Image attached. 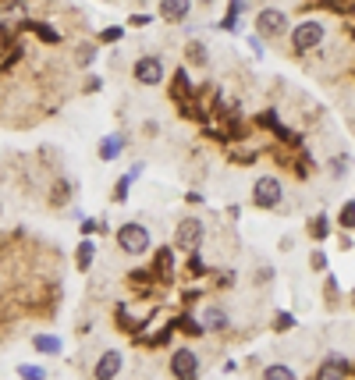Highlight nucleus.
<instances>
[{
	"label": "nucleus",
	"mask_w": 355,
	"mask_h": 380,
	"mask_svg": "<svg viewBox=\"0 0 355 380\" xmlns=\"http://www.w3.org/2000/svg\"><path fill=\"white\" fill-rule=\"evenodd\" d=\"M0 47H4V43H0Z\"/></svg>",
	"instance_id": "obj_31"
},
{
	"label": "nucleus",
	"mask_w": 355,
	"mask_h": 380,
	"mask_svg": "<svg viewBox=\"0 0 355 380\" xmlns=\"http://www.w3.org/2000/svg\"><path fill=\"white\" fill-rule=\"evenodd\" d=\"M157 273H160V281H171V273H174L171 249H160V252H157Z\"/></svg>",
	"instance_id": "obj_15"
},
{
	"label": "nucleus",
	"mask_w": 355,
	"mask_h": 380,
	"mask_svg": "<svg viewBox=\"0 0 355 380\" xmlns=\"http://www.w3.org/2000/svg\"><path fill=\"white\" fill-rule=\"evenodd\" d=\"M330 171L338 175V178H341V175H348V157H338V160H334V167H330Z\"/></svg>",
	"instance_id": "obj_26"
},
{
	"label": "nucleus",
	"mask_w": 355,
	"mask_h": 380,
	"mask_svg": "<svg viewBox=\"0 0 355 380\" xmlns=\"http://www.w3.org/2000/svg\"><path fill=\"white\" fill-rule=\"evenodd\" d=\"M327 231H330L327 217H312L309 221V238H327Z\"/></svg>",
	"instance_id": "obj_18"
},
{
	"label": "nucleus",
	"mask_w": 355,
	"mask_h": 380,
	"mask_svg": "<svg viewBox=\"0 0 355 380\" xmlns=\"http://www.w3.org/2000/svg\"><path fill=\"white\" fill-rule=\"evenodd\" d=\"M117 249L124 256H142V252H150V231H146V224H139V221L121 224L117 227Z\"/></svg>",
	"instance_id": "obj_1"
},
{
	"label": "nucleus",
	"mask_w": 355,
	"mask_h": 380,
	"mask_svg": "<svg viewBox=\"0 0 355 380\" xmlns=\"http://www.w3.org/2000/svg\"><path fill=\"white\" fill-rule=\"evenodd\" d=\"M121 39V29H103V43H117Z\"/></svg>",
	"instance_id": "obj_28"
},
{
	"label": "nucleus",
	"mask_w": 355,
	"mask_h": 380,
	"mask_svg": "<svg viewBox=\"0 0 355 380\" xmlns=\"http://www.w3.org/2000/svg\"><path fill=\"white\" fill-rule=\"evenodd\" d=\"M281 196H284V188H281V181H277L274 175L256 178V185H253V203H256L260 210H274V206H281Z\"/></svg>",
	"instance_id": "obj_4"
},
{
	"label": "nucleus",
	"mask_w": 355,
	"mask_h": 380,
	"mask_svg": "<svg viewBox=\"0 0 355 380\" xmlns=\"http://www.w3.org/2000/svg\"><path fill=\"white\" fill-rule=\"evenodd\" d=\"M312 267H317V270H323L327 267V256H323V252H312V260H309Z\"/></svg>",
	"instance_id": "obj_30"
},
{
	"label": "nucleus",
	"mask_w": 355,
	"mask_h": 380,
	"mask_svg": "<svg viewBox=\"0 0 355 380\" xmlns=\"http://www.w3.org/2000/svg\"><path fill=\"white\" fill-rule=\"evenodd\" d=\"M32 348L43 352V355H57V352H60V337H54V334H36V337H32Z\"/></svg>",
	"instance_id": "obj_13"
},
{
	"label": "nucleus",
	"mask_w": 355,
	"mask_h": 380,
	"mask_svg": "<svg viewBox=\"0 0 355 380\" xmlns=\"http://www.w3.org/2000/svg\"><path fill=\"white\" fill-rule=\"evenodd\" d=\"M284 29H288V14H284L281 8H263V11L256 14V32H260V36L277 39V36H284Z\"/></svg>",
	"instance_id": "obj_5"
},
{
	"label": "nucleus",
	"mask_w": 355,
	"mask_h": 380,
	"mask_svg": "<svg viewBox=\"0 0 355 380\" xmlns=\"http://www.w3.org/2000/svg\"><path fill=\"white\" fill-rule=\"evenodd\" d=\"M291 43H295L299 54L317 50V47L323 43V22H317V18H306V22H299L295 32H291Z\"/></svg>",
	"instance_id": "obj_3"
},
{
	"label": "nucleus",
	"mask_w": 355,
	"mask_h": 380,
	"mask_svg": "<svg viewBox=\"0 0 355 380\" xmlns=\"http://www.w3.org/2000/svg\"><path fill=\"white\" fill-rule=\"evenodd\" d=\"M348 373H352V363H348L345 355H330L327 363H323V377L327 380H345Z\"/></svg>",
	"instance_id": "obj_11"
},
{
	"label": "nucleus",
	"mask_w": 355,
	"mask_h": 380,
	"mask_svg": "<svg viewBox=\"0 0 355 380\" xmlns=\"http://www.w3.org/2000/svg\"><path fill=\"white\" fill-rule=\"evenodd\" d=\"M121 150H124V139L121 135H107V139L100 142V160H114Z\"/></svg>",
	"instance_id": "obj_14"
},
{
	"label": "nucleus",
	"mask_w": 355,
	"mask_h": 380,
	"mask_svg": "<svg viewBox=\"0 0 355 380\" xmlns=\"http://www.w3.org/2000/svg\"><path fill=\"white\" fill-rule=\"evenodd\" d=\"M263 380H295V373H291L284 363H270V366L263 370Z\"/></svg>",
	"instance_id": "obj_16"
},
{
	"label": "nucleus",
	"mask_w": 355,
	"mask_h": 380,
	"mask_svg": "<svg viewBox=\"0 0 355 380\" xmlns=\"http://www.w3.org/2000/svg\"><path fill=\"white\" fill-rule=\"evenodd\" d=\"M189 11H192V4H185V0H167V4H160V18H163V22H171V25L185 22Z\"/></svg>",
	"instance_id": "obj_9"
},
{
	"label": "nucleus",
	"mask_w": 355,
	"mask_h": 380,
	"mask_svg": "<svg viewBox=\"0 0 355 380\" xmlns=\"http://www.w3.org/2000/svg\"><path fill=\"white\" fill-rule=\"evenodd\" d=\"M174 93L189 96V75H185V71H174Z\"/></svg>",
	"instance_id": "obj_23"
},
{
	"label": "nucleus",
	"mask_w": 355,
	"mask_h": 380,
	"mask_svg": "<svg viewBox=\"0 0 355 380\" xmlns=\"http://www.w3.org/2000/svg\"><path fill=\"white\" fill-rule=\"evenodd\" d=\"M93 57H96V50H93V47H86V43L78 47V65H89Z\"/></svg>",
	"instance_id": "obj_24"
},
{
	"label": "nucleus",
	"mask_w": 355,
	"mask_h": 380,
	"mask_svg": "<svg viewBox=\"0 0 355 380\" xmlns=\"http://www.w3.org/2000/svg\"><path fill=\"white\" fill-rule=\"evenodd\" d=\"M78 231H82V235H93V231H96V221H89V217H86V221L78 224Z\"/></svg>",
	"instance_id": "obj_29"
},
{
	"label": "nucleus",
	"mask_w": 355,
	"mask_h": 380,
	"mask_svg": "<svg viewBox=\"0 0 355 380\" xmlns=\"http://www.w3.org/2000/svg\"><path fill=\"white\" fill-rule=\"evenodd\" d=\"M121 363H124L121 352H103L100 363H96V370H93V377H96V380H114V377L121 373Z\"/></svg>",
	"instance_id": "obj_8"
},
{
	"label": "nucleus",
	"mask_w": 355,
	"mask_h": 380,
	"mask_svg": "<svg viewBox=\"0 0 355 380\" xmlns=\"http://www.w3.org/2000/svg\"><path fill=\"white\" fill-rule=\"evenodd\" d=\"M338 221H341V227H345V231H352V224H355V203H352V199H348V203L341 206Z\"/></svg>",
	"instance_id": "obj_21"
},
{
	"label": "nucleus",
	"mask_w": 355,
	"mask_h": 380,
	"mask_svg": "<svg viewBox=\"0 0 355 380\" xmlns=\"http://www.w3.org/2000/svg\"><path fill=\"white\" fill-rule=\"evenodd\" d=\"M203 238H206V227H203L199 217H185V221L178 224V231H174V245H178L181 252H192V256L199 252Z\"/></svg>",
	"instance_id": "obj_2"
},
{
	"label": "nucleus",
	"mask_w": 355,
	"mask_h": 380,
	"mask_svg": "<svg viewBox=\"0 0 355 380\" xmlns=\"http://www.w3.org/2000/svg\"><path fill=\"white\" fill-rule=\"evenodd\" d=\"M18 377H22V380H47V370H39V366H29V363H22V366H18Z\"/></svg>",
	"instance_id": "obj_20"
},
{
	"label": "nucleus",
	"mask_w": 355,
	"mask_h": 380,
	"mask_svg": "<svg viewBox=\"0 0 355 380\" xmlns=\"http://www.w3.org/2000/svg\"><path fill=\"white\" fill-rule=\"evenodd\" d=\"M150 22H153V18H150V14H132V18H128V25H135V29H142V25H150Z\"/></svg>",
	"instance_id": "obj_27"
},
{
	"label": "nucleus",
	"mask_w": 355,
	"mask_h": 380,
	"mask_svg": "<svg viewBox=\"0 0 355 380\" xmlns=\"http://www.w3.org/2000/svg\"><path fill=\"white\" fill-rule=\"evenodd\" d=\"M185 57H189L192 65H206V43H199V39H192V43L185 47Z\"/></svg>",
	"instance_id": "obj_17"
},
{
	"label": "nucleus",
	"mask_w": 355,
	"mask_h": 380,
	"mask_svg": "<svg viewBox=\"0 0 355 380\" xmlns=\"http://www.w3.org/2000/svg\"><path fill=\"white\" fill-rule=\"evenodd\" d=\"M25 25H29V29H36L39 36L47 39V43H57V39H60V32H57V29H50V25H43V22H25Z\"/></svg>",
	"instance_id": "obj_19"
},
{
	"label": "nucleus",
	"mask_w": 355,
	"mask_h": 380,
	"mask_svg": "<svg viewBox=\"0 0 355 380\" xmlns=\"http://www.w3.org/2000/svg\"><path fill=\"white\" fill-rule=\"evenodd\" d=\"M135 178L132 175H124L121 181H117V188H114V203H124V199H128V185H132Z\"/></svg>",
	"instance_id": "obj_22"
},
{
	"label": "nucleus",
	"mask_w": 355,
	"mask_h": 380,
	"mask_svg": "<svg viewBox=\"0 0 355 380\" xmlns=\"http://www.w3.org/2000/svg\"><path fill=\"white\" fill-rule=\"evenodd\" d=\"M288 327H295V320H291L288 313H281L277 320H274V331H288Z\"/></svg>",
	"instance_id": "obj_25"
},
{
	"label": "nucleus",
	"mask_w": 355,
	"mask_h": 380,
	"mask_svg": "<svg viewBox=\"0 0 355 380\" xmlns=\"http://www.w3.org/2000/svg\"><path fill=\"white\" fill-rule=\"evenodd\" d=\"M199 327H203V331H224V327H227V313H224L220 306H206Z\"/></svg>",
	"instance_id": "obj_10"
},
{
	"label": "nucleus",
	"mask_w": 355,
	"mask_h": 380,
	"mask_svg": "<svg viewBox=\"0 0 355 380\" xmlns=\"http://www.w3.org/2000/svg\"><path fill=\"white\" fill-rule=\"evenodd\" d=\"M132 71H135V82H142V86H160L163 82V60L160 57H139Z\"/></svg>",
	"instance_id": "obj_7"
},
{
	"label": "nucleus",
	"mask_w": 355,
	"mask_h": 380,
	"mask_svg": "<svg viewBox=\"0 0 355 380\" xmlns=\"http://www.w3.org/2000/svg\"><path fill=\"white\" fill-rule=\"evenodd\" d=\"M93 260H96V242H89V238H86V242L78 245V252H75V267H78V270H89V267H93Z\"/></svg>",
	"instance_id": "obj_12"
},
{
	"label": "nucleus",
	"mask_w": 355,
	"mask_h": 380,
	"mask_svg": "<svg viewBox=\"0 0 355 380\" xmlns=\"http://www.w3.org/2000/svg\"><path fill=\"white\" fill-rule=\"evenodd\" d=\"M171 373H174V380H196L199 377V355L189 348L171 352Z\"/></svg>",
	"instance_id": "obj_6"
}]
</instances>
